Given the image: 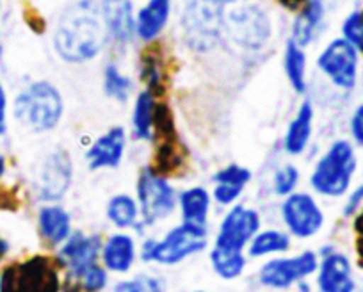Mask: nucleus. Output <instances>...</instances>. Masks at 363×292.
I'll use <instances>...</instances> for the list:
<instances>
[{
  "instance_id": "9",
  "label": "nucleus",
  "mask_w": 363,
  "mask_h": 292,
  "mask_svg": "<svg viewBox=\"0 0 363 292\" xmlns=\"http://www.w3.org/2000/svg\"><path fill=\"white\" fill-rule=\"evenodd\" d=\"M59 287L57 269L47 257H34L8 267L0 276V291L54 292Z\"/></svg>"
},
{
  "instance_id": "29",
  "label": "nucleus",
  "mask_w": 363,
  "mask_h": 292,
  "mask_svg": "<svg viewBox=\"0 0 363 292\" xmlns=\"http://www.w3.org/2000/svg\"><path fill=\"white\" fill-rule=\"evenodd\" d=\"M211 266L214 273L221 280H237L244 274L247 266V259L240 249H228L221 246H214L211 249Z\"/></svg>"
},
{
  "instance_id": "46",
  "label": "nucleus",
  "mask_w": 363,
  "mask_h": 292,
  "mask_svg": "<svg viewBox=\"0 0 363 292\" xmlns=\"http://www.w3.org/2000/svg\"><path fill=\"white\" fill-rule=\"evenodd\" d=\"M0 57H2V47H0Z\"/></svg>"
},
{
  "instance_id": "1",
  "label": "nucleus",
  "mask_w": 363,
  "mask_h": 292,
  "mask_svg": "<svg viewBox=\"0 0 363 292\" xmlns=\"http://www.w3.org/2000/svg\"><path fill=\"white\" fill-rule=\"evenodd\" d=\"M109 41L100 0H75L55 23L54 43L59 57L69 64H82L99 57Z\"/></svg>"
},
{
  "instance_id": "35",
  "label": "nucleus",
  "mask_w": 363,
  "mask_h": 292,
  "mask_svg": "<svg viewBox=\"0 0 363 292\" xmlns=\"http://www.w3.org/2000/svg\"><path fill=\"white\" fill-rule=\"evenodd\" d=\"M80 287L86 288V291H102L109 283V271L104 267V264L100 266L99 262L95 266H91L86 273L80 276Z\"/></svg>"
},
{
  "instance_id": "8",
  "label": "nucleus",
  "mask_w": 363,
  "mask_h": 292,
  "mask_svg": "<svg viewBox=\"0 0 363 292\" xmlns=\"http://www.w3.org/2000/svg\"><path fill=\"white\" fill-rule=\"evenodd\" d=\"M317 68L335 88L349 91L358 81L359 50L344 38H335L317 55Z\"/></svg>"
},
{
  "instance_id": "26",
  "label": "nucleus",
  "mask_w": 363,
  "mask_h": 292,
  "mask_svg": "<svg viewBox=\"0 0 363 292\" xmlns=\"http://www.w3.org/2000/svg\"><path fill=\"white\" fill-rule=\"evenodd\" d=\"M291 245L292 239L289 232L277 230V228L258 230L247 245V255L251 259H269V257L284 255L291 249Z\"/></svg>"
},
{
  "instance_id": "21",
  "label": "nucleus",
  "mask_w": 363,
  "mask_h": 292,
  "mask_svg": "<svg viewBox=\"0 0 363 292\" xmlns=\"http://www.w3.org/2000/svg\"><path fill=\"white\" fill-rule=\"evenodd\" d=\"M253 179V173L247 168L239 164H230L219 169L214 175V189H212V200L221 207L233 205L240 198L242 191Z\"/></svg>"
},
{
  "instance_id": "18",
  "label": "nucleus",
  "mask_w": 363,
  "mask_h": 292,
  "mask_svg": "<svg viewBox=\"0 0 363 292\" xmlns=\"http://www.w3.org/2000/svg\"><path fill=\"white\" fill-rule=\"evenodd\" d=\"M328 9L330 2L326 0H306V4L294 13L296 16L291 27L292 40L305 48L312 45L324 30Z\"/></svg>"
},
{
  "instance_id": "5",
  "label": "nucleus",
  "mask_w": 363,
  "mask_h": 292,
  "mask_svg": "<svg viewBox=\"0 0 363 292\" xmlns=\"http://www.w3.org/2000/svg\"><path fill=\"white\" fill-rule=\"evenodd\" d=\"M65 113V102L52 82L36 81L15 100V116L34 132L54 130Z\"/></svg>"
},
{
  "instance_id": "41",
  "label": "nucleus",
  "mask_w": 363,
  "mask_h": 292,
  "mask_svg": "<svg viewBox=\"0 0 363 292\" xmlns=\"http://www.w3.org/2000/svg\"><path fill=\"white\" fill-rule=\"evenodd\" d=\"M8 249H9V246H8V242L4 241V239L0 237V259H2V257L6 255V253H8Z\"/></svg>"
},
{
  "instance_id": "36",
  "label": "nucleus",
  "mask_w": 363,
  "mask_h": 292,
  "mask_svg": "<svg viewBox=\"0 0 363 292\" xmlns=\"http://www.w3.org/2000/svg\"><path fill=\"white\" fill-rule=\"evenodd\" d=\"M349 130H351L352 141L363 146V103H359L352 113L351 121H349Z\"/></svg>"
},
{
  "instance_id": "11",
  "label": "nucleus",
  "mask_w": 363,
  "mask_h": 292,
  "mask_svg": "<svg viewBox=\"0 0 363 292\" xmlns=\"http://www.w3.org/2000/svg\"><path fill=\"white\" fill-rule=\"evenodd\" d=\"M281 221L285 228L296 239H312L323 230L326 215L310 193L294 191L285 196L280 207Z\"/></svg>"
},
{
  "instance_id": "23",
  "label": "nucleus",
  "mask_w": 363,
  "mask_h": 292,
  "mask_svg": "<svg viewBox=\"0 0 363 292\" xmlns=\"http://www.w3.org/2000/svg\"><path fill=\"white\" fill-rule=\"evenodd\" d=\"M313 103L310 100L299 106L298 113L289 123L287 132L284 137V150L289 155H301L308 148L310 139L313 134Z\"/></svg>"
},
{
  "instance_id": "3",
  "label": "nucleus",
  "mask_w": 363,
  "mask_h": 292,
  "mask_svg": "<svg viewBox=\"0 0 363 292\" xmlns=\"http://www.w3.org/2000/svg\"><path fill=\"white\" fill-rule=\"evenodd\" d=\"M207 245V227L182 221L180 225L167 230L162 239H146L139 248V259L143 262H153L160 266H177L189 257L203 252Z\"/></svg>"
},
{
  "instance_id": "15",
  "label": "nucleus",
  "mask_w": 363,
  "mask_h": 292,
  "mask_svg": "<svg viewBox=\"0 0 363 292\" xmlns=\"http://www.w3.org/2000/svg\"><path fill=\"white\" fill-rule=\"evenodd\" d=\"M317 267V287L323 292H351L354 288L352 266L344 253L323 248Z\"/></svg>"
},
{
  "instance_id": "17",
  "label": "nucleus",
  "mask_w": 363,
  "mask_h": 292,
  "mask_svg": "<svg viewBox=\"0 0 363 292\" xmlns=\"http://www.w3.org/2000/svg\"><path fill=\"white\" fill-rule=\"evenodd\" d=\"M138 255L135 239L127 230L114 232L106 241H102L100 260L109 273L127 274L134 267Z\"/></svg>"
},
{
  "instance_id": "6",
  "label": "nucleus",
  "mask_w": 363,
  "mask_h": 292,
  "mask_svg": "<svg viewBox=\"0 0 363 292\" xmlns=\"http://www.w3.org/2000/svg\"><path fill=\"white\" fill-rule=\"evenodd\" d=\"M223 36L235 47L247 52H258L272 36L271 15L257 0L233 4L225 13Z\"/></svg>"
},
{
  "instance_id": "24",
  "label": "nucleus",
  "mask_w": 363,
  "mask_h": 292,
  "mask_svg": "<svg viewBox=\"0 0 363 292\" xmlns=\"http://www.w3.org/2000/svg\"><path fill=\"white\" fill-rule=\"evenodd\" d=\"M178 210H180L182 221L196 223L207 227L208 215L212 210V193L205 187L194 186L182 191L178 194Z\"/></svg>"
},
{
  "instance_id": "45",
  "label": "nucleus",
  "mask_w": 363,
  "mask_h": 292,
  "mask_svg": "<svg viewBox=\"0 0 363 292\" xmlns=\"http://www.w3.org/2000/svg\"><path fill=\"white\" fill-rule=\"evenodd\" d=\"M100 2H113V0H100Z\"/></svg>"
},
{
  "instance_id": "40",
  "label": "nucleus",
  "mask_w": 363,
  "mask_h": 292,
  "mask_svg": "<svg viewBox=\"0 0 363 292\" xmlns=\"http://www.w3.org/2000/svg\"><path fill=\"white\" fill-rule=\"evenodd\" d=\"M6 107H8V96H6L4 86L0 84V113L6 114Z\"/></svg>"
},
{
  "instance_id": "10",
  "label": "nucleus",
  "mask_w": 363,
  "mask_h": 292,
  "mask_svg": "<svg viewBox=\"0 0 363 292\" xmlns=\"http://www.w3.org/2000/svg\"><path fill=\"white\" fill-rule=\"evenodd\" d=\"M319 257L312 249L294 257H272L258 271V281L269 288H291L317 273Z\"/></svg>"
},
{
  "instance_id": "7",
  "label": "nucleus",
  "mask_w": 363,
  "mask_h": 292,
  "mask_svg": "<svg viewBox=\"0 0 363 292\" xmlns=\"http://www.w3.org/2000/svg\"><path fill=\"white\" fill-rule=\"evenodd\" d=\"M135 200L141 210V223L135 230L160 223L178 207V194L169 180L152 166H146L138 175Z\"/></svg>"
},
{
  "instance_id": "37",
  "label": "nucleus",
  "mask_w": 363,
  "mask_h": 292,
  "mask_svg": "<svg viewBox=\"0 0 363 292\" xmlns=\"http://www.w3.org/2000/svg\"><path fill=\"white\" fill-rule=\"evenodd\" d=\"M362 205H363V186H359L347 196V201H345L344 205V215L351 218V215H354L356 212L362 208Z\"/></svg>"
},
{
  "instance_id": "2",
  "label": "nucleus",
  "mask_w": 363,
  "mask_h": 292,
  "mask_svg": "<svg viewBox=\"0 0 363 292\" xmlns=\"http://www.w3.org/2000/svg\"><path fill=\"white\" fill-rule=\"evenodd\" d=\"M226 0H184L180 33L184 43L194 52L214 50L223 40Z\"/></svg>"
},
{
  "instance_id": "25",
  "label": "nucleus",
  "mask_w": 363,
  "mask_h": 292,
  "mask_svg": "<svg viewBox=\"0 0 363 292\" xmlns=\"http://www.w3.org/2000/svg\"><path fill=\"white\" fill-rule=\"evenodd\" d=\"M109 223L118 230H135L141 223V210L134 196L127 193L114 194L106 207Z\"/></svg>"
},
{
  "instance_id": "39",
  "label": "nucleus",
  "mask_w": 363,
  "mask_h": 292,
  "mask_svg": "<svg viewBox=\"0 0 363 292\" xmlns=\"http://www.w3.org/2000/svg\"><path fill=\"white\" fill-rule=\"evenodd\" d=\"M356 219H354V230L358 232V235H362L363 234V205H362V208H359L358 212H356Z\"/></svg>"
},
{
  "instance_id": "44",
  "label": "nucleus",
  "mask_w": 363,
  "mask_h": 292,
  "mask_svg": "<svg viewBox=\"0 0 363 292\" xmlns=\"http://www.w3.org/2000/svg\"><path fill=\"white\" fill-rule=\"evenodd\" d=\"M4 169H6V162H4V157H2V154H0V176L4 175Z\"/></svg>"
},
{
  "instance_id": "27",
  "label": "nucleus",
  "mask_w": 363,
  "mask_h": 292,
  "mask_svg": "<svg viewBox=\"0 0 363 292\" xmlns=\"http://www.w3.org/2000/svg\"><path fill=\"white\" fill-rule=\"evenodd\" d=\"M306 52L305 47L296 43L294 40H289L285 43L284 50V69L287 75V81L291 88L294 89L298 95H305L308 89V81H306Z\"/></svg>"
},
{
  "instance_id": "33",
  "label": "nucleus",
  "mask_w": 363,
  "mask_h": 292,
  "mask_svg": "<svg viewBox=\"0 0 363 292\" xmlns=\"http://www.w3.org/2000/svg\"><path fill=\"white\" fill-rule=\"evenodd\" d=\"M342 38L363 52V11L354 9L342 22Z\"/></svg>"
},
{
  "instance_id": "38",
  "label": "nucleus",
  "mask_w": 363,
  "mask_h": 292,
  "mask_svg": "<svg viewBox=\"0 0 363 292\" xmlns=\"http://www.w3.org/2000/svg\"><path fill=\"white\" fill-rule=\"evenodd\" d=\"M278 4L284 9H287V11L298 13L306 4V0H278Z\"/></svg>"
},
{
  "instance_id": "32",
  "label": "nucleus",
  "mask_w": 363,
  "mask_h": 292,
  "mask_svg": "<svg viewBox=\"0 0 363 292\" xmlns=\"http://www.w3.org/2000/svg\"><path fill=\"white\" fill-rule=\"evenodd\" d=\"M143 82L146 84L150 93L153 95H162L164 93V79H162V68H160V61L157 55L148 54L145 55V61H143V69H141Z\"/></svg>"
},
{
  "instance_id": "19",
  "label": "nucleus",
  "mask_w": 363,
  "mask_h": 292,
  "mask_svg": "<svg viewBox=\"0 0 363 292\" xmlns=\"http://www.w3.org/2000/svg\"><path fill=\"white\" fill-rule=\"evenodd\" d=\"M173 13V0H146L135 11V38L153 43L166 30Z\"/></svg>"
},
{
  "instance_id": "20",
  "label": "nucleus",
  "mask_w": 363,
  "mask_h": 292,
  "mask_svg": "<svg viewBox=\"0 0 363 292\" xmlns=\"http://www.w3.org/2000/svg\"><path fill=\"white\" fill-rule=\"evenodd\" d=\"M102 11L109 41L118 45L130 43L135 38V11L132 0L102 2Z\"/></svg>"
},
{
  "instance_id": "14",
  "label": "nucleus",
  "mask_w": 363,
  "mask_h": 292,
  "mask_svg": "<svg viewBox=\"0 0 363 292\" xmlns=\"http://www.w3.org/2000/svg\"><path fill=\"white\" fill-rule=\"evenodd\" d=\"M73 179V164L69 154L57 150L48 155L38 175V194L45 201H57L68 193Z\"/></svg>"
},
{
  "instance_id": "28",
  "label": "nucleus",
  "mask_w": 363,
  "mask_h": 292,
  "mask_svg": "<svg viewBox=\"0 0 363 292\" xmlns=\"http://www.w3.org/2000/svg\"><path fill=\"white\" fill-rule=\"evenodd\" d=\"M155 95L148 89L138 93L132 109V130L141 141H153V118H155Z\"/></svg>"
},
{
  "instance_id": "43",
  "label": "nucleus",
  "mask_w": 363,
  "mask_h": 292,
  "mask_svg": "<svg viewBox=\"0 0 363 292\" xmlns=\"http://www.w3.org/2000/svg\"><path fill=\"white\" fill-rule=\"evenodd\" d=\"M356 246H358V253H359V255L363 257V234L359 235V239H358V245H356Z\"/></svg>"
},
{
  "instance_id": "13",
  "label": "nucleus",
  "mask_w": 363,
  "mask_h": 292,
  "mask_svg": "<svg viewBox=\"0 0 363 292\" xmlns=\"http://www.w3.org/2000/svg\"><path fill=\"white\" fill-rule=\"evenodd\" d=\"M102 237L99 234H82L72 232L69 237L59 246L57 264L66 269L72 280H80L91 266H95L100 259Z\"/></svg>"
},
{
  "instance_id": "16",
  "label": "nucleus",
  "mask_w": 363,
  "mask_h": 292,
  "mask_svg": "<svg viewBox=\"0 0 363 292\" xmlns=\"http://www.w3.org/2000/svg\"><path fill=\"white\" fill-rule=\"evenodd\" d=\"M127 150V132L123 127H111L87 148L86 161L89 169H114L121 164Z\"/></svg>"
},
{
  "instance_id": "12",
  "label": "nucleus",
  "mask_w": 363,
  "mask_h": 292,
  "mask_svg": "<svg viewBox=\"0 0 363 292\" xmlns=\"http://www.w3.org/2000/svg\"><path fill=\"white\" fill-rule=\"evenodd\" d=\"M260 225L262 218L258 210L246 207V205L233 203L219 223L214 246L244 252L251 239L255 237V234L260 230Z\"/></svg>"
},
{
  "instance_id": "42",
  "label": "nucleus",
  "mask_w": 363,
  "mask_h": 292,
  "mask_svg": "<svg viewBox=\"0 0 363 292\" xmlns=\"http://www.w3.org/2000/svg\"><path fill=\"white\" fill-rule=\"evenodd\" d=\"M6 132V114L0 113V135Z\"/></svg>"
},
{
  "instance_id": "31",
  "label": "nucleus",
  "mask_w": 363,
  "mask_h": 292,
  "mask_svg": "<svg viewBox=\"0 0 363 292\" xmlns=\"http://www.w3.org/2000/svg\"><path fill=\"white\" fill-rule=\"evenodd\" d=\"M299 184V169L294 164H284L274 172L272 175V191L278 196H289L291 193H294L296 187Z\"/></svg>"
},
{
  "instance_id": "34",
  "label": "nucleus",
  "mask_w": 363,
  "mask_h": 292,
  "mask_svg": "<svg viewBox=\"0 0 363 292\" xmlns=\"http://www.w3.org/2000/svg\"><path fill=\"white\" fill-rule=\"evenodd\" d=\"M114 288L120 292H157V291H162L164 285L159 278L139 274V276L130 278V280L120 281Z\"/></svg>"
},
{
  "instance_id": "4",
  "label": "nucleus",
  "mask_w": 363,
  "mask_h": 292,
  "mask_svg": "<svg viewBox=\"0 0 363 292\" xmlns=\"http://www.w3.org/2000/svg\"><path fill=\"white\" fill-rule=\"evenodd\" d=\"M354 172V148L345 139H337L313 166L310 186L324 198H340L351 187Z\"/></svg>"
},
{
  "instance_id": "22",
  "label": "nucleus",
  "mask_w": 363,
  "mask_h": 292,
  "mask_svg": "<svg viewBox=\"0 0 363 292\" xmlns=\"http://www.w3.org/2000/svg\"><path fill=\"white\" fill-rule=\"evenodd\" d=\"M40 235L52 246H61L72 234V215L62 205L48 203L38 212Z\"/></svg>"
},
{
  "instance_id": "30",
  "label": "nucleus",
  "mask_w": 363,
  "mask_h": 292,
  "mask_svg": "<svg viewBox=\"0 0 363 292\" xmlns=\"http://www.w3.org/2000/svg\"><path fill=\"white\" fill-rule=\"evenodd\" d=\"M104 91L114 102L125 103L134 91V82L116 64L109 62L104 69Z\"/></svg>"
}]
</instances>
